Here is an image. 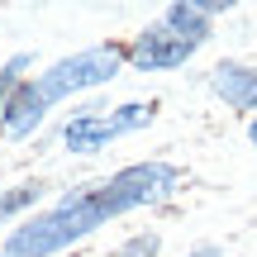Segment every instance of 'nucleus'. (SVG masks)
Wrapping results in <instances>:
<instances>
[{
    "instance_id": "1",
    "label": "nucleus",
    "mask_w": 257,
    "mask_h": 257,
    "mask_svg": "<svg viewBox=\"0 0 257 257\" xmlns=\"http://www.w3.org/2000/svg\"><path fill=\"white\" fill-rule=\"evenodd\" d=\"M181 172L172 162H138L124 167V172L105 176L95 186H81V191L62 195L57 205H48L34 219H19L15 233H5L10 257H57L67 248H76L81 238H91L95 229H105L110 219H119L128 210H143V205H157L176 191Z\"/></svg>"
},
{
    "instance_id": "2",
    "label": "nucleus",
    "mask_w": 257,
    "mask_h": 257,
    "mask_svg": "<svg viewBox=\"0 0 257 257\" xmlns=\"http://www.w3.org/2000/svg\"><path fill=\"white\" fill-rule=\"evenodd\" d=\"M219 10H229V5H219V0H210V5H167L162 19H153L134 38L124 62H134L138 72H172V67H181L210 38V19Z\"/></svg>"
},
{
    "instance_id": "3",
    "label": "nucleus",
    "mask_w": 257,
    "mask_h": 257,
    "mask_svg": "<svg viewBox=\"0 0 257 257\" xmlns=\"http://www.w3.org/2000/svg\"><path fill=\"white\" fill-rule=\"evenodd\" d=\"M119 67H124L119 48H114V43H95V48H81V53H72V57H57L48 72L34 76V86H38V95L48 100V110H53L57 100H67V95H76V91H91V86L114 81Z\"/></svg>"
},
{
    "instance_id": "4",
    "label": "nucleus",
    "mask_w": 257,
    "mask_h": 257,
    "mask_svg": "<svg viewBox=\"0 0 257 257\" xmlns=\"http://www.w3.org/2000/svg\"><path fill=\"white\" fill-rule=\"evenodd\" d=\"M153 114H157L153 100H128V105H114V110H105V114L81 110L62 128V143H67V153H100V148H110L114 138L134 134V128H148Z\"/></svg>"
},
{
    "instance_id": "5",
    "label": "nucleus",
    "mask_w": 257,
    "mask_h": 257,
    "mask_svg": "<svg viewBox=\"0 0 257 257\" xmlns=\"http://www.w3.org/2000/svg\"><path fill=\"white\" fill-rule=\"evenodd\" d=\"M48 119V100L38 95V86H34V76H24V81L10 91V100H5V110H0V134L5 138H29V134H38V124Z\"/></svg>"
},
{
    "instance_id": "6",
    "label": "nucleus",
    "mask_w": 257,
    "mask_h": 257,
    "mask_svg": "<svg viewBox=\"0 0 257 257\" xmlns=\"http://www.w3.org/2000/svg\"><path fill=\"white\" fill-rule=\"evenodd\" d=\"M38 195H43V181H24V186H15V191H5L0 195V224H10L15 214H24L29 205H38Z\"/></svg>"
},
{
    "instance_id": "7",
    "label": "nucleus",
    "mask_w": 257,
    "mask_h": 257,
    "mask_svg": "<svg viewBox=\"0 0 257 257\" xmlns=\"http://www.w3.org/2000/svg\"><path fill=\"white\" fill-rule=\"evenodd\" d=\"M24 72H29V53H19V57H10V62L0 67V110H5V100H10V91H15V86L24 81Z\"/></svg>"
},
{
    "instance_id": "8",
    "label": "nucleus",
    "mask_w": 257,
    "mask_h": 257,
    "mask_svg": "<svg viewBox=\"0 0 257 257\" xmlns=\"http://www.w3.org/2000/svg\"><path fill=\"white\" fill-rule=\"evenodd\" d=\"M110 257H157V238L153 233H143V238H128L119 252H110Z\"/></svg>"
},
{
    "instance_id": "9",
    "label": "nucleus",
    "mask_w": 257,
    "mask_h": 257,
    "mask_svg": "<svg viewBox=\"0 0 257 257\" xmlns=\"http://www.w3.org/2000/svg\"><path fill=\"white\" fill-rule=\"evenodd\" d=\"M191 257H229V252H224V248H195Z\"/></svg>"
},
{
    "instance_id": "10",
    "label": "nucleus",
    "mask_w": 257,
    "mask_h": 257,
    "mask_svg": "<svg viewBox=\"0 0 257 257\" xmlns=\"http://www.w3.org/2000/svg\"><path fill=\"white\" fill-rule=\"evenodd\" d=\"M248 138H252V148H257V119H252V124H248Z\"/></svg>"
},
{
    "instance_id": "11",
    "label": "nucleus",
    "mask_w": 257,
    "mask_h": 257,
    "mask_svg": "<svg viewBox=\"0 0 257 257\" xmlns=\"http://www.w3.org/2000/svg\"><path fill=\"white\" fill-rule=\"evenodd\" d=\"M0 257H10V252H0Z\"/></svg>"
}]
</instances>
